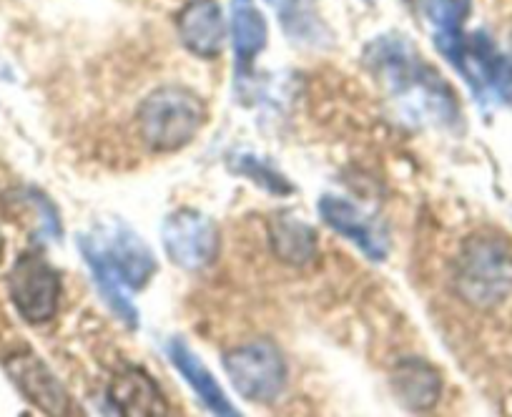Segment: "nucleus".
Returning <instances> with one entry per match:
<instances>
[{
	"label": "nucleus",
	"mask_w": 512,
	"mask_h": 417,
	"mask_svg": "<svg viewBox=\"0 0 512 417\" xmlns=\"http://www.w3.org/2000/svg\"><path fill=\"white\" fill-rule=\"evenodd\" d=\"M267 21L254 0H231V41L239 73H249L251 63L267 46Z\"/></svg>",
	"instance_id": "nucleus-15"
},
{
	"label": "nucleus",
	"mask_w": 512,
	"mask_h": 417,
	"mask_svg": "<svg viewBox=\"0 0 512 417\" xmlns=\"http://www.w3.org/2000/svg\"><path fill=\"white\" fill-rule=\"evenodd\" d=\"M367 68L415 119L440 126H455L460 119V103L452 88L402 38L384 36L374 41L367 51Z\"/></svg>",
	"instance_id": "nucleus-1"
},
{
	"label": "nucleus",
	"mask_w": 512,
	"mask_h": 417,
	"mask_svg": "<svg viewBox=\"0 0 512 417\" xmlns=\"http://www.w3.org/2000/svg\"><path fill=\"white\" fill-rule=\"evenodd\" d=\"M111 402L121 415H166V400L159 385L139 367L118 372L111 385Z\"/></svg>",
	"instance_id": "nucleus-12"
},
{
	"label": "nucleus",
	"mask_w": 512,
	"mask_h": 417,
	"mask_svg": "<svg viewBox=\"0 0 512 417\" xmlns=\"http://www.w3.org/2000/svg\"><path fill=\"white\" fill-rule=\"evenodd\" d=\"M204 121V101L184 86L156 88L136 114L141 139L154 151L184 149L191 139H196Z\"/></svg>",
	"instance_id": "nucleus-3"
},
{
	"label": "nucleus",
	"mask_w": 512,
	"mask_h": 417,
	"mask_svg": "<svg viewBox=\"0 0 512 417\" xmlns=\"http://www.w3.org/2000/svg\"><path fill=\"white\" fill-rule=\"evenodd\" d=\"M166 352H169V360L174 362L176 370L184 375V380L189 382L191 390L201 397V402H204L211 412H216V415H229V417L239 415V412L231 407L229 397L224 395V390L219 387L216 377L209 372V367H206L204 362H201L189 347H186V342L171 340L169 345H166Z\"/></svg>",
	"instance_id": "nucleus-14"
},
{
	"label": "nucleus",
	"mask_w": 512,
	"mask_h": 417,
	"mask_svg": "<svg viewBox=\"0 0 512 417\" xmlns=\"http://www.w3.org/2000/svg\"><path fill=\"white\" fill-rule=\"evenodd\" d=\"M8 289L18 315L31 325H46L56 317L61 277L38 252L23 254L8 274Z\"/></svg>",
	"instance_id": "nucleus-6"
},
{
	"label": "nucleus",
	"mask_w": 512,
	"mask_h": 417,
	"mask_svg": "<svg viewBox=\"0 0 512 417\" xmlns=\"http://www.w3.org/2000/svg\"><path fill=\"white\" fill-rule=\"evenodd\" d=\"M457 292L472 307L492 309L512 294V244L500 234H475L455 267Z\"/></svg>",
	"instance_id": "nucleus-2"
},
{
	"label": "nucleus",
	"mask_w": 512,
	"mask_h": 417,
	"mask_svg": "<svg viewBox=\"0 0 512 417\" xmlns=\"http://www.w3.org/2000/svg\"><path fill=\"white\" fill-rule=\"evenodd\" d=\"M3 252H6V242H3V234H0V262H3Z\"/></svg>",
	"instance_id": "nucleus-21"
},
{
	"label": "nucleus",
	"mask_w": 512,
	"mask_h": 417,
	"mask_svg": "<svg viewBox=\"0 0 512 417\" xmlns=\"http://www.w3.org/2000/svg\"><path fill=\"white\" fill-rule=\"evenodd\" d=\"M395 395L407 410H432L440 400L442 380L432 365L422 360H402L392 372Z\"/></svg>",
	"instance_id": "nucleus-13"
},
{
	"label": "nucleus",
	"mask_w": 512,
	"mask_h": 417,
	"mask_svg": "<svg viewBox=\"0 0 512 417\" xmlns=\"http://www.w3.org/2000/svg\"><path fill=\"white\" fill-rule=\"evenodd\" d=\"M6 372L13 382H16L18 390L28 397L36 407H41L48 415H68L71 410V397H68L66 387L61 385L56 375L51 372V367L41 360L38 355H33L31 350H18L8 357Z\"/></svg>",
	"instance_id": "nucleus-9"
},
{
	"label": "nucleus",
	"mask_w": 512,
	"mask_h": 417,
	"mask_svg": "<svg viewBox=\"0 0 512 417\" xmlns=\"http://www.w3.org/2000/svg\"><path fill=\"white\" fill-rule=\"evenodd\" d=\"M229 164L236 174L251 179L256 186L267 189L269 194L289 196L294 191V186L289 184V181L284 179L277 169H274V166H269L267 161H262V159H256L254 154H234L231 156Z\"/></svg>",
	"instance_id": "nucleus-18"
},
{
	"label": "nucleus",
	"mask_w": 512,
	"mask_h": 417,
	"mask_svg": "<svg viewBox=\"0 0 512 417\" xmlns=\"http://www.w3.org/2000/svg\"><path fill=\"white\" fill-rule=\"evenodd\" d=\"M176 31L186 51L199 58H216L224 46V18L214 0H189L176 16Z\"/></svg>",
	"instance_id": "nucleus-11"
},
{
	"label": "nucleus",
	"mask_w": 512,
	"mask_h": 417,
	"mask_svg": "<svg viewBox=\"0 0 512 417\" xmlns=\"http://www.w3.org/2000/svg\"><path fill=\"white\" fill-rule=\"evenodd\" d=\"M231 385L249 402H272L287 387V362L272 342H251L224 355Z\"/></svg>",
	"instance_id": "nucleus-5"
},
{
	"label": "nucleus",
	"mask_w": 512,
	"mask_h": 417,
	"mask_svg": "<svg viewBox=\"0 0 512 417\" xmlns=\"http://www.w3.org/2000/svg\"><path fill=\"white\" fill-rule=\"evenodd\" d=\"M442 56L470 83L475 96H495L512 109V63L492 46L485 33L475 36H437Z\"/></svg>",
	"instance_id": "nucleus-4"
},
{
	"label": "nucleus",
	"mask_w": 512,
	"mask_h": 417,
	"mask_svg": "<svg viewBox=\"0 0 512 417\" xmlns=\"http://www.w3.org/2000/svg\"><path fill=\"white\" fill-rule=\"evenodd\" d=\"M161 239L171 262L191 272L209 267L219 254V229L214 219L189 206L176 209L166 217Z\"/></svg>",
	"instance_id": "nucleus-7"
},
{
	"label": "nucleus",
	"mask_w": 512,
	"mask_h": 417,
	"mask_svg": "<svg viewBox=\"0 0 512 417\" xmlns=\"http://www.w3.org/2000/svg\"><path fill=\"white\" fill-rule=\"evenodd\" d=\"M269 6H274L282 16L287 33L302 38L307 33V11H304V0H267Z\"/></svg>",
	"instance_id": "nucleus-20"
},
{
	"label": "nucleus",
	"mask_w": 512,
	"mask_h": 417,
	"mask_svg": "<svg viewBox=\"0 0 512 417\" xmlns=\"http://www.w3.org/2000/svg\"><path fill=\"white\" fill-rule=\"evenodd\" d=\"M78 239L96 249L108 264L118 272V277L126 282V287L141 289L146 287L156 272V259L144 239L126 227V224H111V227H98V232L81 234Z\"/></svg>",
	"instance_id": "nucleus-8"
},
{
	"label": "nucleus",
	"mask_w": 512,
	"mask_h": 417,
	"mask_svg": "<svg viewBox=\"0 0 512 417\" xmlns=\"http://www.w3.org/2000/svg\"><path fill=\"white\" fill-rule=\"evenodd\" d=\"M269 242L284 264L302 267L317 254V232L294 214H279L269 227Z\"/></svg>",
	"instance_id": "nucleus-16"
},
{
	"label": "nucleus",
	"mask_w": 512,
	"mask_h": 417,
	"mask_svg": "<svg viewBox=\"0 0 512 417\" xmlns=\"http://www.w3.org/2000/svg\"><path fill=\"white\" fill-rule=\"evenodd\" d=\"M472 0H432L430 21L440 33L437 36H457L462 33V23L470 16Z\"/></svg>",
	"instance_id": "nucleus-19"
},
{
	"label": "nucleus",
	"mask_w": 512,
	"mask_h": 417,
	"mask_svg": "<svg viewBox=\"0 0 512 417\" xmlns=\"http://www.w3.org/2000/svg\"><path fill=\"white\" fill-rule=\"evenodd\" d=\"M319 214L334 232L344 234L349 242L357 244L359 252L372 259V262H382L390 252L387 232L372 217H367L359 206H354L352 201L327 194L319 199Z\"/></svg>",
	"instance_id": "nucleus-10"
},
{
	"label": "nucleus",
	"mask_w": 512,
	"mask_h": 417,
	"mask_svg": "<svg viewBox=\"0 0 512 417\" xmlns=\"http://www.w3.org/2000/svg\"><path fill=\"white\" fill-rule=\"evenodd\" d=\"M78 244H81L83 259L88 262V269H91L93 279H96L98 292H101V297L106 299L108 307L113 309V315H116L118 320L128 327V330H136V327H139V312H136L134 302L128 299L126 282L118 277L116 269H113L111 264H108L106 259L96 252V249L88 247L83 239H78Z\"/></svg>",
	"instance_id": "nucleus-17"
}]
</instances>
